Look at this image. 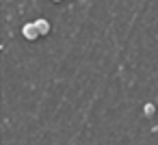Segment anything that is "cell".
I'll use <instances>...</instances> for the list:
<instances>
[{
  "mask_svg": "<svg viewBox=\"0 0 158 145\" xmlns=\"http://www.w3.org/2000/svg\"><path fill=\"white\" fill-rule=\"evenodd\" d=\"M22 35H24L28 41H35V39H39V37H41V33H39V26H37V22H28V24H24V28H22Z\"/></svg>",
  "mask_w": 158,
  "mask_h": 145,
  "instance_id": "cell-1",
  "label": "cell"
},
{
  "mask_svg": "<svg viewBox=\"0 0 158 145\" xmlns=\"http://www.w3.org/2000/svg\"><path fill=\"white\" fill-rule=\"evenodd\" d=\"M37 26H39V33L41 35H48L50 33V22L48 20H37Z\"/></svg>",
  "mask_w": 158,
  "mask_h": 145,
  "instance_id": "cell-2",
  "label": "cell"
},
{
  "mask_svg": "<svg viewBox=\"0 0 158 145\" xmlns=\"http://www.w3.org/2000/svg\"><path fill=\"white\" fill-rule=\"evenodd\" d=\"M143 113H145L147 117H152V115L156 113V106H154V104H145V106H143Z\"/></svg>",
  "mask_w": 158,
  "mask_h": 145,
  "instance_id": "cell-3",
  "label": "cell"
},
{
  "mask_svg": "<svg viewBox=\"0 0 158 145\" xmlns=\"http://www.w3.org/2000/svg\"><path fill=\"white\" fill-rule=\"evenodd\" d=\"M54 2H61V0H54Z\"/></svg>",
  "mask_w": 158,
  "mask_h": 145,
  "instance_id": "cell-4",
  "label": "cell"
}]
</instances>
